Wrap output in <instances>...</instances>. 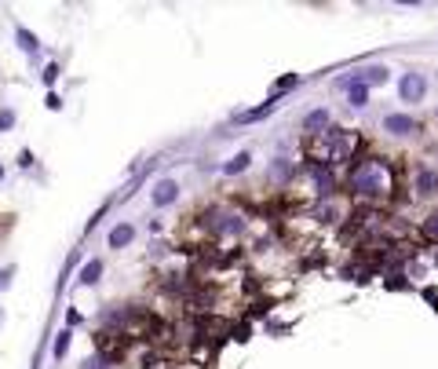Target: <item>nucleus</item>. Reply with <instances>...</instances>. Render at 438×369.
<instances>
[{
    "instance_id": "1",
    "label": "nucleus",
    "mask_w": 438,
    "mask_h": 369,
    "mask_svg": "<svg viewBox=\"0 0 438 369\" xmlns=\"http://www.w3.org/2000/svg\"><path fill=\"white\" fill-rule=\"evenodd\" d=\"M351 187H355L358 194H369V197L387 194L391 190V168L384 161H376V158L362 161L355 172H351Z\"/></svg>"
},
{
    "instance_id": "2",
    "label": "nucleus",
    "mask_w": 438,
    "mask_h": 369,
    "mask_svg": "<svg viewBox=\"0 0 438 369\" xmlns=\"http://www.w3.org/2000/svg\"><path fill=\"white\" fill-rule=\"evenodd\" d=\"M423 92H428V81H423V74H405L398 81V95L405 99V103H420Z\"/></svg>"
},
{
    "instance_id": "3",
    "label": "nucleus",
    "mask_w": 438,
    "mask_h": 369,
    "mask_svg": "<svg viewBox=\"0 0 438 369\" xmlns=\"http://www.w3.org/2000/svg\"><path fill=\"white\" fill-rule=\"evenodd\" d=\"M176 197H179V183L176 179H158L153 183V194H150V202L165 208V205H176Z\"/></svg>"
},
{
    "instance_id": "4",
    "label": "nucleus",
    "mask_w": 438,
    "mask_h": 369,
    "mask_svg": "<svg viewBox=\"0 0 438 369\" xmlns=\"http://www.w3.org/2000/svg\"><path fill=\"white\" fill-rule=\"evenodd\" d=\"M208 227H212V231H216V234H242V220H237L234 216V212H208Z\"/></svg>"
},
{
    "instance_id": "5",
    "label": "nucleus",
    "mask_w": 438,
    "mask_h": 369,
    "mask_svg": "<svg viewBox=\"0 0 438 369\" xmlns=\"http://www.w3.org/2000/svg\"><path fill=\"white\" fill-rule=\"evenodd\" d=\"M384 132H391V136H413L416 132V121L405 117V113H387V117H384Z\"/></svg>"
},
{
    "instance_id": "6",
    "label": "nucleus",
    "mask_w": 438,
    "mask_h": 369,
    "mask_svg": "<svg viewBox=\"0 0 438 369\" xmlns=\"http://www.w3.org/2000/svg\"><path fill=\"white\" fill-rule=\"evenodd\" d=\"M132 238H135V227L132 223H121V227H114L110 231V249H124V245H132Z\"/></svg>"
},
{
    "instance_id": "7",
    "label": "nucleus",
    "mask_w": 438,
    "mask_h": 369,
    "mask_svg": "<svg viewBox=\"0 0 438 369\" xmlns=\"http://www.w3.org/2000/svg\"><path fill=\"white\" fill-rule=\"evenodd\" d=\"M99 278H103V260H88V263L81 267V278L77 281H81V286H95Z\"/></svg>"
},
{
    "instance_id": "8",
    "label": "nucleus",
    "mask_w": 438,
    "mask_h": 369,
    "mask_svg": "<svg viewBox=\"0 0 438 369\" xmlns=\"http://www.w3.org/2000/svg\"><path fill=\"white\" fill-rule=\"evenodd\" d=\"M303 129L307 132H321V129H329V110H314V113H307V121H303Z\"/></svg>"
},
{
    "instance_id": "9",
    "label": "nucleus",
    "mask_w": 438,
    "mask_h": 369,
    "mask_svg": "<svg viewBox=\"0 0 438 369\" xmlns=\"http://www.w3.org/2000/svg\"><path fill=\"white\" fill-rule=\"evenodd\" d=\"M274 106H278V103L271 99V103H263V106H256V110H245V113H237L234 121H237V124H249V121H263V117H267V113H271Z\"/></svg>"
},
{
    "instance_id": "10",
    "label": "nucleus",
    "mask_w": 438,
    "mask_h": 369,
    "mask_svg": "<svg viewBox=\"0 0 438 369\" xmlns=\"http://www.w3.org/2000/svg\"><path fill=\"white\" fill-rule=\"evenodd\" d=\"M416 190H420V194H435V190H438V176L428 172V168H423V172H416Z\"/></svg>"
},
{
    "instance_id": "11",
    "label": "nucleus",
    "mask_w": 438,
    "mask_h": 369,
    "mask_svg": "<svg viewBox=\"0 0 438 369\" xmlns=\"http://www.w3.org/2000/svg\"><path fill=\"white\" fill-rule=\"evenodd\" d=\"M347 103L351 106H365V103H369V88H365V84H351V88H347Z\"/></svg>"
},
{
    "instance_id": "12",
    "label": "nucleus",
    "mask_w": 438,
    "mask_h": 369,
    "mask_svg": "<svg viewBox=\"0 0 438 369\" xmlns=\"http://www.w3.org/2000/svg\"><path fill=\"white\" fill-rule=\"evenodd\" d=\"M15 37H19V48H22V51H30V55L40 51V40H37L30 30H15Z\"/></svg>"
},
{
    "instance_id": "13",
    "label": "nucleus",
    "mask_w": 438,
    "mask_h": 369,
    "mask_svg": "<svg viewBox=\"0 0 438 369\" xmlns=\"http://www.w3.org/2000/svg\"><path fill=\"white\" fill-rule=\"evenodd\" d=\"M249 161H252V158H249V154L242 150L237 158H230L227 165H223V172H227V176H237V172H245V168H249Z\"/></svg>"
},
{
    "instance_id": "14",
    "label": "nucleus",
    "mask_w": 438,
    "mask_h": 369,
    "mask_svg": "<svg viewBox=\"0 0 438 369\" xmlns=\"http://www.w3.org/2000/svg\"><path fill=\"white\" fill-rule=\"evenodd\" d=\"M310 176H314V183H318V190H321V194H332V176L325 172V168L314 165V168H310Z\"/></svg>"
},
{
    "instance_id": "15",
    "label": "nucleus",
    "mask_w": 438,
    "mask_h": 369,
    "mask_svg": "<svg viewBox=\"0 0 438 369\" xmlns=\"http://www.w3.org/2000/svg\"><path fill=\"white\" fill-rule=\"evenodd\" d=\"M51 351H55V359H62V354L69 351V329H62L59 336H55V344H51Z\"/></svg>"
},
{
    "instance_id": "16",
    "label": "nucleus",
    "mask_w": 438,
    "mask_h": 369,
    "mask_svg": "<svg viewBox=\"0 0 438 369\" xmlns=\"http://www.w3.org/2000/svg\"><path fill=\"white\" fill-rule=\"evenodd\" d=\"M15 129V110H0V132Z\"/></svg>"
},
{
    "instance_id": "17",
    "label": "nucleus",
    "mask_w": 438,
    "mask_h": 369,
    "mask_svg": "<svg viewBox=\"0 0 438 369\" xmlns=\"http://www.w3.org/2000/svg\"><path fill=\"white\" fill-rule=\"evenodd\" d=\"M296 84H300V77H296V74H292V77H281V81L274 84V92H285V88H296Z\"/></svg>"
},
{
    "instance_id": "18",
    "label": "nucleus",
    "mask_w": 438,
    "mask_h": 369,
    "mask_svg": "<svg viewBox=\"0 0 438 369\" xmlns=\"http://www.w3.org/2000/svg\"><path fill=\"white\" fill-rule=\"evenodd\" d=\"M423 234H431V238H438V212H435V216H431L428 223H423Z\"/></svg>"
},
{
    "instance_id": "19",
    "label": "nucleus",
    "mask_w": 438,
    "mask_h": 369,
    "mask_svg": "<svg viewBox=\"0 0 438 369\" xmlns=\"http://www.w3.org/2000/svg\"><path fill=\"white\" fill-rule=\"evenodd\" d=\"M11 274H15V267H4V271H0V289L11 286Z\"/></svg>"
},
{
    "instance_id": "20",
    "label": "nucleus",
    "mask_w": 438,
    "mask_h": 369,
    "mask_svg": "<svg viewBox=\"0 0 438 369\" xmlns=\"http://www.w3.org/2000/svg\"><path fill=\"white\" fill-rule=\"evenodd\" d=\"M55 77H59V66H48V69H44V81L55 84Z\"/></svg>"
},
{
    "instance_id": "21",
    "label": "nucleus",
    "mask_w": 438,
    "mask_h": 369,
    "mask_svg": "<svg viewBox=\"0 0 438 369\" xmlns=\"http://www.w3.org/2000/svg\"><path fill=\"white\" fill-rule=\"evenodd\" d=\"M48 110H62V99L59 95H48Z\"/></svg>"
},
{
    "instance_id": "22",
    "label": "nucleus",
    "mask_w": 438,
    "mask_h": 369,
    "mask_svg": "<svg viewBox=\"0 0 438 369\" xmlns=\"http://www.w3.org/2000/svg\"><path fill=\"white\" fill-rule=\"evenodd\" d=\"M0 325H4V311H0Z\"/></svg>"
},
{
    "instance_id": "23",
    "label": "nucleus",
    "mask_w": 438,
    "mask_h": 369,
    "mask_svg": "<svg viewBox=\"0 0 438 369\" xmlns=\"http://www.w3.org/2000/svg\"><path fill=\"white\" fill-rule=\"evenodd\" d=\"M0 179H4V168H0Z\"/></svg>"
}]
</instances>
